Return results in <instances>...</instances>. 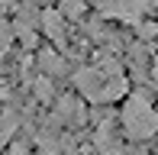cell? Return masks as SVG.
Returning a JSON list of instances; mask_svg holds the SVG:
<instances>
[{"mask_svg":"<svg viewBox=\"0 0 158 155\" xmlns=\"http://www.w3.org/2000/svg\"><path fill=\"white\" fill-rule=\"evenodd\" d=\"M158 132V110L145 94H129L123 103V136L132 142H145Z\"/></svg>","mask_w":158,"mask_h":155,"instance_id":"cell-1","label":"cell"},{"mask_svg":"<svg viewBox=\"0 0 158 155\" xmlns=\"http://www.w3.org/2000/svg\"><path fill=\"white\" fill-rule=\"evenodd\" d=\"M74 87L81 97H87L90 103H103V90H106V74L100 68H81L74 71Z\"/></svg>","mask_w":158,"mask_h":155,"instance_id":"cell-2","label":"cell"},{"mask_svg":"<svg viewBox=\"0 0 158 155\" xmlns=\"http://www.w3.org/2000/svg\"><path fill=\"white\" fill-rule=\"evenodd\" d=\"M42 26H45V36L55 42V48L64 52V45H68V32H64L61 13H42Z\"/></svg>","mask_w":158,"mask_h":155,"instance_id":"cell-3","label":"cell"},{"mask_svg":"<svg viewBox=\"0 0 158 155\" xmlns=\"http://www.w3.org/2000/svg\"><path fill=\"white\" fill-rule=\"evenodd\" d=\"M58 116L64 119V123H71V126L84 123V107H81V100H74V97H64L61 107H58Z\"/></svg>","mask_w":158,"mask_h":155,"instance_id":"cell-4","label":"cell"},{"mask_svg":"<svg viewBox=\"0 0 158 155\" xmlns=\"http://www.w3.org/2000/svg\"><path fill=\"white\" fill-rule=\"evenodd\" d=\"M39 61H42V68H45V74H61V71H64V61H61V55H58V52H52V55L42 52V55H39Z\"/></svg>","mask_w":158,"mask_h":155,"instance_id":"cell-5","label":"cell"},{"mask_svg":"<svg viewBox=\"0 0 158 155\" xmlns=\"http://www.w3.org/2000/svg\"><path fill=\"white\" fill-rule=\"evenodd\" d=\"M35 94H39L42 100H52V78H42V81L35 84Z\"/></svg>","mask_w":158,"mask_h":155,"instance_id":"cell-6","label":"cell"},{"mask_svg":"<svg viewBox=\"0 0 158 155\" xmlns=\"http://www.w3.org/2000/svg\"><path fill=\"white\" fill-rule=\"evenodd\" d=\"M13 123H16L13 116H3V123H0V142H6L13 136Z\"/></svg>","mask_w":158,"mask_h":155,"instance_id":"cell-7","label":"cell"},{"mask_svg":"<svg viewBox=\"0 0 158 155\" xmlns=\"http://www.w3.org/2000/svg\"><path fill=\"white\" fill-rule=\"evenodd\" d=\"M81 10H84V3H81V0H68V3H64V16H71V19H74V16H81Z\"/></svg>","mask_w":158,"mask_h":155,"instance_id":"cell-8","label":"cell"}]
</instances>
